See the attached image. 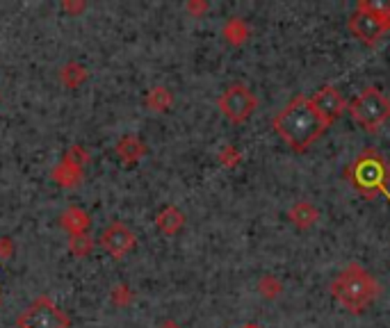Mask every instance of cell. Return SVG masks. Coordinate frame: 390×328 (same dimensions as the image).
<instances>
[{
  "instance_id": "obj_1",
  "label": "cell",
  "mask_w": 390,
  "mask_h": 328,
  "mask_svg": "<svg viewBox=\"0 0 390 328\" xmlns=\"http://www.w3.org/2000/svg\"><path fill=\"white\" fill-rule=\"evenodd\" d=\"M328 128L308 96H297L274 117V130L292 151H308Z\"/></svg>"
},
{
  "instance_id": "obj_2",
  "label": "cell",
  "mask_w": 390,
  "mask_h": 328,
  "mask_svg": "<svg viewBox=\"0 0 390 328\" xmlns=\"http://www.w3.org/2000/svg\"><path fill=\"white\" fill-rule=\"evenodd\" d=\"M331 292L349 312H363L377 299V281L361 264H349L335 276L331 283Z\"/></svg>"
},
{
  "instance_id": "obj_3",
  "label": "cell",
  "mask_w": 390,
  "mask_h": 328,
  "mask_svg": "<svg viewBox=\"0 0 390 328\" xmlns=\"http://www.w3.org/2000/svg\"><path fill=\"white\" fill-rule=\"evenodd\" d=\"M345 176L354 189L365 194V197H374L379 192H388L390 167L379 151L365 148L361 156L347 167Z\"/></svg>"
},
{
  "instance_id": "obj_4",
  "label": "cell",
  "mask_w": 390,
  "mask_h": 328,
  "mask_svg": "<svg viewBox=\"0 0 390 328\" xmlns=\"http://www.w3.org/2000/svg\"><path fill=\"white\" fill-rule=\"evenodd\" d=\"M347 112L367 132H377L390 119V98H386L384 91H379L377 87H365L347 105Z\"/></svg>"
},
{
  "instance_id": "obj_5",
  "label": "cell",
  "mask_w": 390,
  "mask_h": 328,
  "mask_svg": "<svg viewBox=\"0 0 390 328\" xmlns=\"http://www.w3.org/2000/svg\"><path fill=\"white\" fill-rule=\"evenodd\" d=\"M256 105H258V100H256L253 91L246 85H242V82H235V85L226 87L224 94L219 96L222 115L233 123L249 121L256 112Z\"/></svg>"
},
{
  "instance_id": "obj_6",
  "label": "cell",
  "mask_w": 390,
  "mask_h": 328,
  "mask_svg": "<svg viewBox=\"0 0 390 328\" xmlns=\"http://www.w3.org/2000/svg\"><path fill=\"white\" fill-rule=\"evenodd\" d=\"M69 324L71 322L67 312L59 310L46 296L30 303L23 310V315L18 317V328H69Z\"/></svg>"
},
{
  "instance_id": "obj_7",
  "label": "cell",
  "mask_w": 390,
  "mask_h": 328,
  "mask_svg": "<svg viewBox=\"0 0 390 328\" xmlns=\"http://www.w3.org/2000/svg\"><path fill=\"white\" fill-rule=\"evenodd\" d=\"M349 30H352V35L356 39H361L363 44H377V41L382 39V35L388 33L390 28L382 18L374 16L369 9H365L358 3V9L352 14V18H349Z\"/></svg>"
},
{
  "instance_id": "obj_8",
  "label": "cell",
  "mask_w": 390,
  "mask_h": 328,
  "mask_svg": "<svg viewBox=\"0 0 390 328\" xmlns=\"http://www.w3.org/2000/svg\"><path fill=\"white\" fill-rule=\"evenodd\" d=\"M135 244H137L135 233L121 221L110 223L101 235V246L112 255V258H123V255L135 249Z\"/></svg>"
},
{
  "instance_id": "obj_9",
  "label": "cell",
  "mask_w": 390,
  "mask_h": 328,
  "mask_svg": "<svg viewBox=\"0 0 390 328\" xmlns=\"http://www.w3.org/2000/svg\"><path fill=\"white\" fill-rule=\"evenodd\" d=\"M311 100H313L315 110L320 112V117L328 123V126H331L333 121H338L347 112V102H345L343 94L331 85L317 89V94Z\"/></svg>"
},
{
  "instance_id": "obj_10",
  "label": "cell",
  "mask_w": 390,
  "mask_h": 328,
  "mask_svg": "<svg viewBox=\"0 0 390 328\" xmlns=\"http://www.w3.org/2000/svg\"><path fill=\"white\" fill-rule=\"evenodd\" d=\"M287 217H290V221L297 226L299 230H306V228H311L313 223H317V219H320V212L315 210V205L313 203H308V201H297L290 212H287Z\"/></svg>"
},
{
  "instance_id": "obj_11",
  "label": "cell",
  "mask_w": 390,
  "mask_h": 328,
  "mask_svg": "<svg viewBox=\"0 0 390 328\" xmlns=\"http://www.w3.org/2000/svg\"><path fill=\"white\" fill-rule=\"evenodd\" d=\"M62 223H64V228L74 235V238H82L89 228V217L80 208H69L62 214Z\"/></svg>"
},
{
  "instance_id": "obj_12",
  "label": "cell",
  "mask_w": 390,
  "mask_h": 328,
  "mask_svg": "<svg viewBox=\"0 0 390 328\" xmlns=\"http://www.w3.org/2000/svg\"><path fill=\"white\" fill-rule=\"evenodd\" d=\"M183 223H185L183 212L178 208H173V205H167V208L158 214V228L167 235H176L183 228Z\"/></svg>"
},
{
  "instance_id": "obj_13",
  "label": "cell",
  "mask_w": 390,
  "mask_h": 328,
  "mask_svg": "<svg viewBox=\"0 0 390 328\" xmlns=\"http://www.w3.org/2000/svg\"><path fill=\"white\" fill-rule=\"evenodd\" d=\"M144 151H147V148H144V144H142L137 137H126V139H121L119 146H117V153H119V158H121L123 162H135Z\"/></svg>"
},
{
  "instance_id": "obj_14",
  "label": "cell",
  "mask_w": 390,
  "mask_h": 328,
  "mask_svg": "<svg viewBox=\"0 0 390 328\" xmlns=\"http://www.w3.org/2000/svg\"><path fill=\"white\" fill-rule=\"evenodd\" d=\"M171 102V96L167 89H153L151 91V98H149V105L156 110V112H164L167 105Z\"/></svg>"
},
{
  "instance_id": "obj_15",
  "label": "cell",
  "mask_w": 390,
  "mask_h": 328,
  "mask_svg": "<svg viewBox=\"0 0 390 328\" xmlns=\"http://www.w3.org/2000/svg\"><path fill=\"white\" fill-rule=\"evenodd\" d=\"M361 5L365 9H369V12H372L374 16L382 18L384 23L390 28V3H386V0H384V3H361Z\"/></svg>"
},
{
  "instance_id": "obj_16",
  "label": "cell",
  "mask_w": 390,
  "mask_h": 328,
  "mask_svg": "<svg viewBox=\"0 0 390 328\" xmlns=\"http://www.w3.org/2000/svg\"><path fill=\"white\" fill-rule=\"evenodd\" d=\"M71 249H74V253L78 255V258H82V255L91 249V242H87L85 235H82V238H71Z\"/></svg>"
},
{
  "instance_id": "obj_17",
  "label": "cell",
  "mask_w": 390,
  "mask_h": 328,
  "mask_svg": "<svg viewBox=\"0 0 390 328\" xmlns=\"http://www.w3.org/2000/svg\"><path fill=\"white\" fill-rule=\"evenodd\" d=\"M160 328H178V326H176V324H173V322H164V324H162Z\"/></svg>"
},
{
  "instance_id": "obj_18",
  "label": "cell",
  "mask_w": 390,
  "mask_h": 328,
  "mask_svg": "<svg viewBox=\"0 0 390 328\" xmlns=\"http://www.w3.org/2000/svg\"><path fill=\"white\" fill-rule=\"evenodd\" d=\"M242 328H260V326H256V324H246V326H242Z\"/></svg>"
}]
</instances>
